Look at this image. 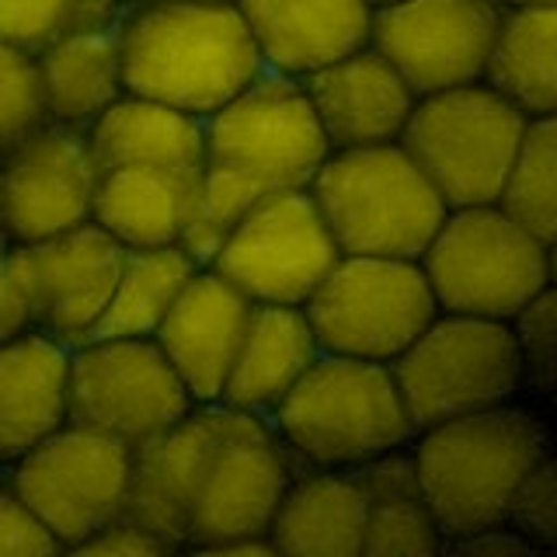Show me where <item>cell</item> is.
Returning <instances> with one entry per match:
<instances>
[{
	"label": "cell",
	"instance_id": "44dd1931",
	"mask_svg": "<svg viewBox=\"0 0 557 557\" xmlns=\"http://www.w3.org/2000/svg\"><path fill=\"white\" fill-rule=\"evenodd\" d=\"M70 422V345L25 331L0 345V467Z\"/></svg>",
	"mask_w": 557,
	"mask_h": 557
},
{
	"label": "cell",
	"instance_id": "ac0fdd59",
	"mask_svg": "<svg viewBox=\"0 0 557 557\" xmlns=\"http://www.w3.org/2000/svg\"><path fill=\"white\" fill-rule=\"evenodd\" d=\"M248 313V296L237 293L216 269L202 265L191 272L161 327L153 331V342L161 345L196 405L220 400Z\"/></svg>",
	"mask_w": 557,
	"mask_h": 557
},
{
	"label": "cell",
	"instance_id": "f35d334b",
	"mask_svg": "<svg viewBox=\"0 0 557 557\" xmlns=\"http://www.w3.org/2000/svg\"><path fill=\"white\" fill-rule=\"evenodd\" d=\"M202 557H278L269 536H237L223 540V544L209 547Z\"/></svg>",
	"mask_w": 557,
	"mask_h": 557
},
{
	"label": "cell",
	"instance_id": "e0dca14e",
	"mask_svg": "<svg viewBox=\"0 0 557 557\" xmlns=\"http://www.w3.org/2000/svg\"><path fill=\"white\" fill-rule=\"evenodd\" d=\"M226 418H231V408L223 400H202L161 435L133 446L129 492L122 516L147 527L174 550H182L191 498L199 492L202 470L223 435Z\"/></svg>",
	"mask_w": 557,
	"mask_h": 557
},
{
	"label": "cell",
	"instance_id": "7bdbcfd3",
	"mask_svg": "<svg viewBox=\"0 0 557 557\" xmlns=\"http://www.w3.org/2000/svg\"><path fill=\"white\" fill-rule=\"evenodd\" d=\"M373 8H383V4H394V0H370Z\"/></svg>",
	"mask_w": 557,
	"mask_h": 557
},
{
	"label": "cell",
	"instance_id": "ba28073f",
	"mask_svg": "<svg viewBox=\"0 0 557 557\" xmlns=\"http://www.w3.org/2000/svg\"><path fill=\"white\" fill-rule=\"evenodd\" d=\"M391 370L414 432L509 405L522 387L512 324L449 310L435 313Z\"/></svg>",
	"mask_w": 557,
	"mask_h": 557
},
{
	"label": "cell",
	"instance_id": "d6986e66",
	"mask_svg": "<svg viewBox=\"0 0 557 557\" xmlns=\"http://www.w3.org/2000/svg\"><path fill=\"white\" fill-rule=\"evenodd\" d=\"M304 91L331 150L394 144L418 101L405 77L373 46L313 70L304 77Z\"/></svg>",
	"mask_w": 557,
	"mask_h": 557
},
{
	"label": "cell",
	"instance_id": "2e32d148",
	"mask_svg": "<svg viewBox=\"0 0 557 557\" xmlns=\"http://www.w3.org/2000/svg\"><path fill=\"white\" fill-rule=\"evenodd\" d=\"M22 261L35 331L77 345L95 331L119 278L126 248L95 220L52 237L14 244Z\"/></svg>",
	"mask_w": 557,
	"mask_h": 557
},
{
	"label": "cell",
	"instance_id": "4fadbf2b",
	"mask_svg": "<svg viewBox=\"0 0 557 557\" xmlns=\"http://www.w3.org/2000/svg\"><path fill=\"white\" fill-rule=\"evenodd\" d=\"M296 467L300 463L278 443L265 418L231 408L223 435L209 453L199 492L191 498L182 550L202 557L223 540L269 536L272 516Z\"/></svg>",
	"mask_w": 557,
	"mask_h": 557
},
{
	"label": "cell",
	"instance_id": "ab89813d",
	"mask_svg": "<svg viewBox=\"0 0 557 557\" xmlns=\"http://www.w3.org/2000/svg\"><path fill=\"white\" fill-rule=\"evenodd\" d=\"M502 8H522V4H547V8H557V0H498Z\"/></svg>",
	"mask_w": 557,
	"mask_h": 557
},
{
	"label": "cell",
	"instance_id": "6da1fadb",
	"mask_svg": "<svg viewBox=\"0 0 557 557\" xmlns=\"http://www.w3.org/2000/svg\"><path fill=\"white\" fill-rule=\"evenodd\" d=\"M331 153L304 81L261 70L213 115H206V164L178 248L209 265L248 209L286 188H307Z\"/></svg>",
	"mask_w": 557,
	"mask_h": 557
},
{
	"label": "cell",
	"instance_id": "7c38bea8",
	"mask_svg": "<svg viewBox=\"0 0 557 557\" xmlns=\"http://www.w3.org/2000/svg\"><path fill=\"white\" fill-rule=\"evenodd\" d=\"M191 394L153 338H84L70 345V422L129 449L191 411Z\"/></svg>",
	"mask_w": 557,
	"mask_h": 557
},
{
	"label": "cell",
	"instance_id": "9c48e42d",
	"mask_svg": "<svg viewBox=\"0 0 557 557\" xmlns=\"http://www.w3.org/2000/svg\"><path fill=\"white\" fill-rule=\"evenodd\" d=\"M304 310L321 352L394 362L440 304L418 258L338 255Z\"/></svg>",
	"mask_w": 557,
	"mask_h": 557
},
{
	"label": "cell",
	"instance_id": "f1b7e54d",
	"mask_svg": "<svg viewBox=\"0 0 557 557\" xmlns=\"http://www.w3.org/2000/svg\"><path fill=\"white\" fill-rule=\"evenodd\" d=\"M199 265L178 244L164 248H129L122 258L104 313L87 338H153L164 313Z\"/></svg>",
	"mask_w": 557,
	"mask_h": 557
},
{
	"label": "cell",
	"instance_id": "b9f144b4",
	"mask_svg": "<svg viewBox=\"0 0 557 557\" xmlns=\"http://www.w3.org/2000/svg\"><path fill=\"white\" fill-rule=\"evenodd\" d=\"M550 275L557 278V244H554V248H550Z\"/></svg>",
	"mask_w": 557,
	"mask_h": 557
},
{
	"label": "cell",
	"instance_id": "836d02e7",
	"mask_svg": "<svg viewBox=\"0 0 557 557\" xmlns=\"http://www.w3.org/2000/svg\"><path fill=\"white\" fill-rule=\"evenodd\" d=\"M63 554L60 540L17 495L11 478L0 481V557H52Z\"/></svg>",
	"mask_w": 557,
	"mask_h": 557
},
{
	"label": "cell",
	"instance_id": "4dcf8cb0",
	"mask_svg": "<svg viewBox=\"0 0 557 557\" xmlns=\"http://www.w3.org/2000/svg\"><path fill=\"white\" fill-rule=\"evenodd\" d=\"M509 324L522 362V387L557 394V278H550Z\"/></svg>",
	"mask_w": 557,
	"mask_h": 557
},
{
	"label": "cell",
	"instance_id": "ffe728a7",
	"mask_svg": "<svg viewBox=\"0 0 557 557\" xmlns=\"http://www.w3.org/2000/svg\"><path fill=\"white\" fill-rule=\"evenodd\" d=\"M265 70L304 81L370 46V0H234Z\"/></svg>",
	"mask_w": 557,
	"mask_h": 557
},
{
	"label": "cell",
	"instance_id": "83f0119b",
	"mask_svg": "<svg viewBox=\"0 0 557 557\" xmlns=\"http://www.w3.org/2000/svg\"><path fill=\"white\" fill-rule=\"evenodd\" d=\"M484 84L527 119L557 115V8H502Z\"/></svg>",
	"mask_w": 557,
	"mask_h": 557
},
{
	"label": "cell",
	"instance_id": "d4e9b609",
	"mask_svg": "<svg viewBox=\"0 0 557 557\" xmlns=\"http://www.w3.org/2000/svg\"><path fill=\"white\" fill-rule=\"evenodd\" d=\"M101 168L136 164L174 174H199L206 164V119L144 95H119L91 126Z\"/></svg>",
	"mask_w": 557,
	"mask_h": 557
},
{
	"label": "cell",
	"instance_id": "e575fe53",
	"mask_svg": "<svg viewBox=\"0 0 557 557\" xmlns=\"http://www.w3.org/2000/svg\"><path fill=\"white\" fill-rule=\"evenodd\" d=\"M70 8L74 0H0V42L35 57L66 25Z\"/></svg>",
	"mask_w": 557,
	"mask_h": 557
},
{
	"label": "cell",
	"instance_id": "ee69618b",
	"mask_svg": "<svg viewBox=\"0 0 557 557\" xmlns=\"http://www.w3.org/2000/svg\"><path fill=\"white\" fill-rule=\"evenodd\" d=\"M206 4H234V0H206Z\"/></svg>",
	"mask_w": 557,
	"mask_h": 557
},
{
	"label": "cell",
	"instance_id": "8992f818",
	"mask_svg": "<svg viewBox=\"0 0 557 557\" xmlns=\"http://www.w3.org/2000/svg\"><path fill=\"white\" fill-rule=\"evenodd\" d=\"M440 310L512 321L550 283V248L498 202L446 209L422 251Z\"/></svg>",
	"mask_w": 557,
	"mask_h": 557
},
{
	"label": "cell",
	"instance_id": "5b68a950",
	"mask_svg": "<svg viewBox=\"0 0 557 557\" xmlns=\"http://www.w3.org/2000/svg\"><path fill=\"white\" fill-rule=\"evenodd\" d=\"M307 188L342 255L422 258L446 220L443 196L397 139L331 150Z\"/></svg>",
	"mask_w": 557,
	"mask_h": 557
},
{
	"label": "cell",
	"instance_id": "7a4b0ae2",
	"mask_svg": "<svg viewBox=\"0 0 557 557\" xmlns=\"http://www.w3.org/2000/svg\"><path fill=\"white\" fill-rule=\"evenodd\" d=\"M261 70L265 63L237 4L129 0L122 17L126 91L206 119Z\"/></svg>",
	"mask_w": 557,
	"mask_h": 557
},
{
	"label": "cell",
	"instance_id": "f546056e",
	"mask_svg": "<svg viewBox=\"0 0 557 557\" xmlns=\"http://www.w3.org/2000/svg\"><path fill=\"white\" fill-rule=\"evenodd\" d=\"M498 206L547 248L557 244V115L527 119Z\"/></svg>",
	"mask_w": 557,
	"mask_h": 557
},
{
	"label": "cell",
	"instance_id": "d6a6232c",
	"mask_svg": "<svg viewBox=\"0 0 557 557\" xmlns=\"http://www.w3.org/2000/svg\"><path fill=\"white\" fill-rule=\"evenodd\" d=\"M509 527L527 540L530 547L557 550V457L544 453L509 505Z\"/></svg>",
	"mask_w": 557,
	"mask_h": 557
},
{
	"label": "cell",
	"instance_id": "d590c367",
	"mask_svg": "<svg viewBox=\"0 0 557 557\" xmlns=\"http://www.w3.org/2000/svg\"><path fill=\"white\" fill-rule=\"evenodd\" d=\"M70 554H87V557H164V554H174L171 544H164L161 536L150 533L147 527H139V522L119 516L112 519L109 527H101L98 533H91L77 544Z\"/></svg>",
	"mask_w": 557,
	"mask_h": 557
},
{
	"label": "cell",
	"instance_id": "74e56055",
	"mask_svg": "<svg viewBox=\"0 0 557 557\" xmlns=\"http://www.w3.org/2000/svg\"><path fill=\"white\" fill-rule=\"evenodd\" d=\"M446 550H457V554H495V557H502V554H527L533 547L509 527V522H498V527H484L478 533L446 540Z\"/></svg>",
	"mask_w": 557,
	"mask_h": 557
},
{
	"label": "cell",
	"instance_id": "603a6c76",
	"mask_svg": "<svg viewBox=\"0 0 557 557\" xmlns=\"http://www.w3.org/2000/svg\"><path fill=\"white\" fill-rule=\"evenodd\" d=\"M366 495L352 470L296 467L272 516L269 540L278 557H362Z\"/></svg>",
	"mask_w": 557,
	"mask_h": 557
},
{
	"label": "cell",
	"instance_id": "4316f807",
	"mask_svg": "<svg viewBox=\"0 0 557 557\" xmlns=\"http://www.w3.org/2000/svg\"><path fill=\"white\" fill-rule=\"evenodd\" d=\"M199 174L119 164L104 168L91 220L122 248H164L182 244Z\"/></svg>",
	"mask_w": 557,
	"mask_h": 557
},
{
	"label": "cell",
	"instance_id": "8d00e7d4",
	"mask_svg": "<svg viewBox=\"0 0 557 557\" xmlns=\"http://www.w3.org/2000/svg\"><path fill=\"white\" fill-rule=\"evenodd\" d=\"M35 331V313H32V296L28 283L22 272V261H17L14 244L0 255V345Z\"/></svg>",
	"mask_w": 557,
	"mask_h": 557
},
{
	"label": "cell",
	"instance_id": "1f68e13d",
	"mask_svg": "<svg viewBox=\"0 0 557 557\" xmlns=\"http://www.w3.org/2000/svg\"><path fill=\"white\" fill-rule=\"evenodd\" d=\"M42 119L49 115H46L35 57L25 49L0 42V157L25 133L39 126Z\"/></svg>",
	"mask_w": 557,
	"mask_h": 557
},
{
	"label": "cell",
	"instance_id": "52a82bcc",
	"mask_svg": "<svg viewBox=\"0 0 557 557\" xmlns=\"http://www.w3.org/2000/svg\"><path fill=\"white\" fill-rule=\"evenodd\" d=\"M522 129L527 115L492 84L474 81L418 98L397 144L425 171L446 209H460L498 202Z\"/></svg>",
	"mask_w": 557,
	"mask_h": 557
},
{
	"label": "cell",
	"instance_id": "30bf717a",
	"mask_svg": "<svg viewBox=\"0 0 557 557\" xmlns=\"http://www.w3.org/2000/svg\"><path fill=\"white\" fill-rule=\"evenodd\" d=\"M133 449L98 429L63 422L8 467L17 487L63 550L109 527L126 509Z\"/></svg>",
	"mask_w": 557,
	"mask_h": 557
},
{
	"label": "cell",
	"instance_id": "277c9868",
	"mask_svg": "<svg viewBox=\"0 0 557 557\" xmlns=\"http://www.w3.org/2000/svg\"><path fill=\"white\" fill-rule=\"evenodd\" d=\"M269 425L304 467L348 470L414 440L391 362L321 352Z\"/></svg>",
	"mask_w": 557,
	"mask_h": 557
},
{
	"label": "cell",
	"instance_id": "3957f363",
	"mask_svg": "<svg viewBox=\"0 0 557 557\" xmlns=\"http://www.w3.org/2000/svg\"><path fill=\"white\" fill-rule=\"evenodd\" d=\"M414 435L418 481L446 540L509 522L522 478L547 453L544 425L512 400Z\"/></svg>",
	"mask_w": 557,
	"mask_h": 557
},
{
	"label": "cell",
	"instance_id": "8fae6325",
	"mask_svg": "<svg viewBox=\"0 0 557 557\" xmlns=\"http://www.w3.org/2000/svg\"><path fill=\"white\" fill-rule=\"evenodd\" d=\"M338 255L310 188H286L258 199L231 226L209 269L251 304L304 307Z\"/></svg>",
	"mask_w": 557,
	"mask_h": 557
},
{
	"label": "cell",
	"instance_id": "7402d4cb",
	"mask_svg": "<svg viewBox=\"0 0 557 557\" xmlns=\"http://www.w3.org/2000/svg\"><path fill=\"white\" fill-rule=\"evenodd\" d=\"M318 356L321 345L304 307L251 304L220 400L269 422L278 400L296 387Z\"/></svg>",
	"mask_w": 557,
	"mask_h": 557
},
{
	"label": "cell",
	"instance_id": "cb8c5ba5",
	"mask_svg": "<svg viewBox=\"0 0 557 557\" xmlns=\"http://www.w3.org/2000/svg\"><path fill=\"white\" fill-rule=\"evenodd\" d=\"M46 115L74 126L91 122L126 95L122 25H66L35 52Z\"/></svg>",
	"mask_w": 557,
	"mask_h": 557
},
{
	"label": "cell",
	"instance_id": "60d3db41",
	"mask_svg": "<svg viewBox=\"0 0 557 557\" xmlns=\"http://www.w3.org/2000/svg\"><path fill=\"white\" fill-rule=\"evenodd\" d=\"M11 234H8V223H4V209H0V255H4L11 248Z\"/></svg>",
	"mask_w": 557,
	"mask_h": 557
},
{
	"label": "cell",
	"instance_id": "484cf974",
	"mask_svg": "<svg viewBox=\"0 0 557 557\" xmlns=\"http://www.w3.org/2000/svg\"><path fill=\"white\" fill-rule=\"evenodd\" d=\"M348 470L366 495L362 557H435L446 550V536L422 495L408 446L387 449Z\"/></svg>",
	"mask_w": 557,
	"mask_h": 557
},
{
	"label": "cell",
	"instance_id": "9a60e30c",
	"mask_svg": "<svg viewBox=\"0 0 557 557\" xmlns=\"http://www.w3.org/2000/svg\"><path fill=\"white\" fill-rule=\"evenodd\" d=\"M498 22V0H394L373 8L370 46L422 98L484 81Z\"/></svg>",
	"mask_w": 557,
	"mask_h": 557
},
{
	"label": "cell",
	"instance_id": "5bb4252c",
	"mask_svg": "<svg viewBox=\"0 0 557 557\" xmlns=\"http://www.w3.org/2000/svg\"><path fill=\"white\" fill-rule=\"evenodd\" d=\"M101 161L84 126L42 119L0 157V209L14 244H32L87 223Z\"/></svg>",
	"mask_w": 557,
	"mask_h": 557
}]
</instances>
